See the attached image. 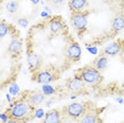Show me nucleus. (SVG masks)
I'll return each mask as SVG.
<instances>
[{
  "label": "nucleus",
  "mask_w": 124,
  "mask_h": 123,
  "mask_svg": "<svg viewBox=\"0 0 124 123\" xmlns=\"http://www.w3.org/2000/svg\"><path fill=\"white\" fill-rule=\"evenodd\" d=\"M5 114L8 115L9 119L27 123L35 118L36 108L31 106L26 100L20 98V99L16 100L15 102L11 103L10 107L7 109Z\"/></svg>",
  "instance_id": "f257e3e1"
},
{
  "label": "nucleus",
  "mask_w": 124,
  "mask_h": 123,
  "mask_svg": "<svg viewBox=\"0 0 124 123\" xmlns=\"http://www.w3.org/2000/svg\"><path fill=\"white\" fill-rule=\"evenodd\" d=\"M92 106H94V104L91 102H75L64 106L62 110L65 118L71 119L73 121H78Z\"/></svg>",
  "instance_id": "f03ea898"
},
{
  "label": "nucleus",
  "mask_w": 124,
  "mask_h": 123,
  "mask_svg": "<svg viewBox=\"0 0 124 123\" xmlns=\"http://www.w3.org/2000/svg\"><path fill=\"white\" fill-rule=\"evenodd\" d=\"M74 77L81 79L86 85H91V86L98 85V84H100L103 80L101 71L98 70V69L92 65H86V66L80 68L77 73L74 74Z\"/></svg>",
  "instance_id": "7ed1b4c3"
},
{
  "label": "nucleus",
  "mask_w": 124,
  "mask_h": 123,
  "mask_svg": "<svg viewBox=\"0 0 124 123\" xmlns=\"http://www.w3.org/2000/svg\"><path fill=\"white\" fill-rule=\"evenodd\" d=\"M87 17H88V12H84V11H82V12H71V16H70L71 23L74 28V30L80 35L86 30L87 21H88Z\"/></svg>",
  "instance_id": "20e7f679"
},
{
  "label": "nucleus",
  "mask_w": 124,
  "mask_h": 123,
  "mask_svg": "<svg viewBox=\"0 0 124 123\" xmlns=\"http://www.w3.org/2000/svg\"><path fill=\"white\" fill-rule=\"evenodd\" d=\"M20 98L23 100H26L31 106L37 108L41 103L45 102L46 94H45L44 92L39 91V90H27L22 93V96Z\"/></svg>",
  "instance_id": "39448f33"
},
{
  "label": "nucleus",
  "mask_w": 124,
  "mask_h": 123,
  "mask_svg": "<svg viewBox=\"0 0 124 123\" xmlns=\"http://www.w3.org/2000/svg\"><path fill=\"white\" fill-rule=\"evenodd\" d=\"M66 87L70 92L75 94H80L86 91V84L77 77H70V79L67 80Z\"/></svg>",
  "instance_id": "423d86ee"
},
{
  "label": "nucleus",
  "mask_w": 124,
  "mask_h": 123,
  "mask_svg": "<svg viewBox=\"0 0 124 123\" xmlns=\"http://www.w3.org/2000/svg\"><path fill=\"white\" fill-rule=\"evenodd\" d=\"M101 111L102 109H99L95 106H92L78 121H77V123H102V120L100 119Z\"/></svg>",
  "instance_id": "0eeeda50"
},
{
  "label": "nucleus",
  "mask_w": 124,
  "mask_h": 123,
  "mask_svg": "<svg viewBox=\"0 0 124 123\" xmlns=\"http://www.w3.org/2000/svg\"><path fill=\"white\" fill-rule=\"evenodd\" d=\"M65 116L62 109H54L49 110L44 115V118L39 123H64Z\"/></svg>",
  "instance_id": "6e6552de"
},
{
  "label": "nucleus",
  "mask_w": 124,
  "mask_h": 123,
  "mask_svg": "<svg viewBox=\"0 0 124 123\" xmlns=\"http://www.w3.org/2000/svg\"><path fill=\"white\" fill-rule=\"evenodd\" d=\"M32 80L39 84H49L51 81L54 80V75L53 72L49 69H38L33 72L32 74Z\"/></svg>",
  "instance_id": "1a4fd4ad"
},
{
  "label": "nucleus",
  "mask_w": 124,
  "mask_h": 123,
  "mask_svg": "<svg viewBox=\"0 0 124 123\" xmlns=\"http://www.w3.org/2000/svg\"><path fill=\"white\" fill-rule=\"evenodd\" d=\"M123 50H124V40L119 39L117 41H114V43L107 45L104 48L102 54L106 55V56H115V55L122 53Z\"/></svg>",
  "instance_id": "9d476101"
},
{
  "label": "nucleus",
  "mask_w": 124,
  "mask_h": 123,
  "mask_svg": "<svg viewBox=\"0 0 124 123\" xmlns=\"http://www.w3.org/2000/svg\"><path fill=\"white\" fill-rule=\"evenodd\" d=\"M66 54L69 61L71 62H78L81 58V54H82V50L80 45L75 41H71L66 49Z\"/></svg>",
  "instance_id": "9b49d317"
},
{
  "label": "nucleus",
  "mask_w": 124,
  "mask_h": 123,
  "mask_svg": "<svg viewBox=\"0 0 124 123\" xmlns=\"http://www.w3.org/2000/svg\"><path fill=\"white\" fill-rule=\"evenodd\" d=\"M49 29L52 34H60L65 29L64 19L61 16H54L49 22Z\"/></svg>",
  "instance_id": "f8f14e48"
},
{
  "label": "nucleus",
  "mask_w": 124,
  "mask_h": 123,
  "mask_svg": "<svg viewBox=\"0 0 124 123\" xmlns=\"http://www.w3.org/2000/svg\"><path fill=\"white\" fill-rule=\"evenodd\" d=\"M88 0H70L69 9L71 12H82L87 8Z\"/></svg>",
  "instance_id": "ddd939ff"
},
{
  "label": "nucleus",
  "mask_w": 124,
  "mask_h": 123,
  "mask_svg": "<svg viewBox=\"0 0 124 123\" xmlns=\"http://www.w3.org/2000/svg\"><path fill=\"white\" fill-rule=\"evenodd\" d=\"M28 64H29L30 69H32V71L34 72L36 70H38L39 65H40V58L34 52L29 53L28 54Z\"/></svg>",
  "instance_id": "4468645a"
},
{
  "label": "nucleus",
  "mask_w": 124,
  "mask_h": 123,
  "mask_svg": "<svg viewBox=\"0 0 124 123\" xmlns=\"http://www.w3.org/2000/svg\"><path fill=\"white\" fill-rule=\"evenodd\" d=\"M107 62H108V58H107L106 55L101 54V55H99V56L93 61V64H92V66L95 67L98 70L101 71V70H103V69L106 68Z\"/></svg>",
  "instance_id": "2eb2a0df"
},
{
  "label": "nucleus",
  "mask_w": 124,
  "mask_h": 123,
  "mask_svg": "<svg viewBox=\"0 0 124 123\" xmlns=\"http://www.w3.org/2000/svg\"><path fill=\"white\" fill-rule=\"evenodd\" d=\"M111 28H112V30L118 31V32H119L120 30H122L124 28V15L120 14V15L116 16V17L112 19Z\"/></svg>",
  "instance_id": "dca6fc26"
},
{
  "label": "nucleus",
  "mask_w": 124,
  "mask_h": 123,
  "mask_svg": "<svg viewBox=\"0 0 124 123\" xmlns=\"http://www.w3.org/2000/svg\"><path fill=\"white\" fill-rule=\"evenodd\" d=\"M21 51V41L17 39V38H14V39L10 43L9 46V52L11 54H17Z\"/></svg>",
  "instance_id": "f3484780"
},
{
  "label": "nucleus",
  "mask_w": 124,
  "mask_h": 123,
  "mask_svg": "<svg viewBox=\"0 0 124 123\" xmlns=\"http://www.w3.org/2000/svg\"><path fill=\"white\" fill-rule=\"evenodd\" d=\"M19 9V3L17 1H9L7 3V10H8V12L11 13V14H14V13H16L18 11Z\"/></svg>",
  "instance_id": "a211bd4d"
},
{
  "label": "nucleus",
  "mask_w": 124,
  "mask_h": 123,
  "mask_svg": "<svg viewBox=\"0 0 124 123\" xmlns=\"http://www.w3.org/2000/svg\"><path fill=\"white\" fill-rule=\"evenodd\" d=\"M9 24L7 23L4 20H1V24H0V37H4L5 35L9 33Z\"/></svg>",
  "instance_id": "6ab92c4d"
},
{
  "label": "nucleus",
  "mask_w": 124,
  "mask_h": 123,
  "mask_svg": "<svg viewBox=\"0 0 124 123\" xmlns=\"http://www.w3.org/2000/svg\"><path fill=\"white\" fill-rule=\"evenodd\" d=\"M43 92L46 96H50V94L54 93V88L52 87V86L48 85V84H44L43 86Z\"/></svg>",
  "instance_id": "aec40b11"
},
{
  "label": "nucleus",
  "mask_w": 124,
  "mask_h": 123,
  "mask_svg": "<svg viewBox=\"0 0 124 123\" xmlns=\"http://www.w3.org/2000/svg\"><path fill=\"white\" fill-rule=\"evenodd\" d=\"M10 92L13 94V96H17L19 93V87L17 84H13L12 86L10 87Z\"/></svg>",
  "instance_id": "412c9836"
},
{
  "label": "nucleus",
  "mask_w": 124,
  "mask_h": 123,
  "mask_svg": "<svg viewBox=\"0 0 124 123\" xmlns=\"http://www.w3.org/2000/svg\"><path fill=\"white\" fill-rule=\"evenodd\" d=\"M17 23H18L21 28H27L28 24H29V21H28L27 18H19L18 20H17Z\"/></svg>",
  "instance_id": "4be33fe9"
},
{
  "label": "nucleus",
  "mask_w": 124,
  "mask_h": 123,
  "mask_svg": "<svg viewBox=\"0 0 124 123\" xmlns=\"http://www.w3.org/2000/svg\"><path fill=\"white\" fill-rule=\"evenodd\" d=\"M51 3H52L53 7L60 8L65 3V0H51Z\"/></svg>",
  "instance_id": "5701e85b"
},
{
  "label": "nucleus",
  "mask_w": 124,
  "mask_h": 123,
  "mask_svg": "<svg viewBox=\"0 0 124 123\" xmlns=\"http://www.w3.org/2000/svg\"><path fill=\"white\" fill-rule=\"evenodd\" d=\"M1 120H2V122H3V123H5L8 120H9V117H8V115L5 114V113H2L1 114Z\"/></svg>",
  "instance_id": "b1692460"
},
{
  "label": "nucleus",
  "mask_w": 124,
  "mask_h": 123,
  "mask_svg": "<svg viewBox=\"0 0 124 123\" xmlns=\"http://www.w3.org/2000/svg\"><path fill=\"white\" fill-rule=\"evenodd\" d=\"M5 123H22L20 121H17V120H12V119H9Z\"/></svg>",
  "instance_id": "393cba45"
},
{
  "label": "nucleus",
  "mask_w": 124,
  "mask_h": 123,
  "mask_svg": "<svg viewBox=\"0 0 124 123\" xmlns=\"http://www.w3.org/2000/svg\"><path fill=\"white\" fill-rule=\"evenodd\" d=\"M88 51H90V52L93 53V54H95V53L98 52V50H97V48H88Z\"/></svg>",
  "instance_id": "a878e982"
},
{
  "label": "nucleus",
  "mask_w": 124,
  "mask_h": 123,
  "mask_svg": "<svg viewBox=\"0 0 124 123\" xmlns=\"http://www.w3.org/2000/svg\"><path fill=\"white\" fill-rule=\"evenodd\" d=\"M31 1H32L33 3H34V4H37L38 2H39V0H31Z\"/></svg>",
  "instance_id": "bb28decb"
},
{
  "label": "nucleus",
  "mask_w": 124,
  "mask_h": 123,
  "mask_svg": "<svg viewBox=\"0 0 124 123\" xmlns=\"http://www.w3.org/2000/svg\"><path fill=\"white\" fill-rule=\"evenodd\" d=\"M117 100L119 103H123V99H121V98H119V99H117Z\"/></svg>",
  "instance_id": "cd10ccee"
},
{
  "label": "nucleus",
  "mask_w": 124,
  "mask_h": 123,
  "mask_svg": "<svg viewBox=\"0 0 124 123\" xmlns=\"http://www.w3.org/2000/svg\"><path fill=\"white\" fill-rule=\"evenodd\" d=\"M41 16H43V17H46V16H47V13L43 12V13H41Z\"/></svg>",
  "instance_id": "c85d7f7f"
}]
</instances>
